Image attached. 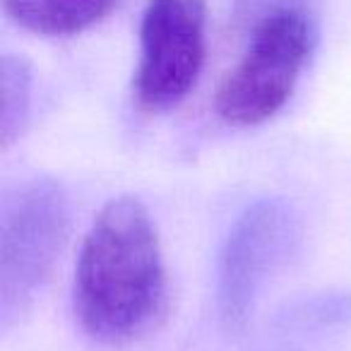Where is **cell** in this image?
I'll return each mask as SVG.
<instances>
[{
  "label": "cell",
  "mask_w": 351,
  "mask_h": 351,
  "mask_svg": "<svg viewBox=\"0 0 351 351\" xmlns=\"http://www.w3.org/2000/svg\"><path fill=\"white\" fill-rule=\"evenodd\" d=\"M73 303L82 330L104 344H128L154 330L166 311V267L156 226L137 197L111 200L77 255Z\"/></svg>",
  "instance_id": "6da1fadb"
},
{
  "label": "cell",
  "mask_w": 351,
  "mask_h": 351,
  "mask_svg": "<svg viewBox=\"0 0 351 351\" xmlns=\"http://www.w3.org/2000/svg\"><path fill=\"white\" fill-rule=\"evenodd\" d=\"M311 0H289L234 12L245 49L215 94V111L229 125L269 121L291 99L315 46Z\"/></svg>",
  "instance_id": "7a4b0ae2"
},
{
  "label": "cell",
  "mask_w": 351,
  "mask_h": 351,
  "mask_svg": "<svg viewBox=\"0 0 351 351\" xmlns=\"http://www.w3.org/2000/svg\"><path fill=\"white\" fill-rule=\"evenodd\" d=\"M70 229V200L56 178H29L0 197V327L10 330L44 289Z\"/></svg>",
  "instance_id": "3957f363"
},
{
  "label": "cell",
  "mask_w": 351,
  "mask_h": 351,
  "mask_svg": "<svg viewBox=\"0 0 351 351\" xmlns=\"http://www.w3.org/2000/svg\"><path fill=\"white\" fill-rule=\"evenodd\" d=\"M301 243V219L284 200H260L234 221L219 255L217 306L226 327H243L269 279Z\"/></svg>",
  "instance_id": "277c9868"
},
{
  "label": "cell",
  "mask_w": 351,
  "mask_h": 351,
  "mask_svg": "<svg viewBox=\"0 0 351 351\" xmlns=\"http://www.w3.org/2000/svg\"><path fill=\"white\" fill-rule=\"evenodd\" d=\"M205 0H147L132 92L145 111H169L191 94L205 65Z\"/></svg>",
  "instance_id": "5b68a950"
},
{
  "label": "cell",
  "mask_w": 351,
  "mask_h": 351,
  "mask_svg": "<svg viewBox=\"0 0 351 351\" xmlns=\"http://www.w3.org/2000/svg\"><path fill=\"white\" fill-rule=\"evenodd\" d=\"M121 0H3V10L22 29L44 36H70L94 27Z\"/></svg>",
  "instance_id": "8992f818"
},
{
  "label": "cell",
  "mask_w": 351,
  "mask_h": 351,
  "mask_svg": "<svg viewBox=\"0 0 351 351\" xmlns=\"http://www.w3.org/2000/svg\"><path fill=\"white\" fill-rule=\"evenodd\" d=\"M32 108L29 65L15 56H5L0 65V145L10 147L25 132Z\"/></svg>",
  "instance_id": "52a82bcc"
}]
</instances>
